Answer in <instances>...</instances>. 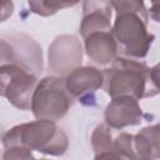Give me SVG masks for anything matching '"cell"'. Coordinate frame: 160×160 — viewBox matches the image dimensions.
<instances>
[{"label":"cell","mask_w":160,"mask_h":160,"mask_svg":"<svg viewBox=\"0 0 160 160\" xmlns=\"http://www.w3.org/2000/svg\"><path fill=\"white\" fill-rule=\"evenodd\" d=\"M102 76V88L111 99L130 96L140 100L159 94L158 65L149 68L144 61L118 56Z\"/></svg>","instance_id":"cell-2"},{"label":"cell","mask_w":160,"mask_h":160,"mask_svg":"<svg viewBox=\"0 0 160 160\" xmlns=\"http://www.w3.org/2000/svg\"><path fill=\"white\" fill-rule=\"evenodd\" d=\"M2 160H38L32 156L31 151L22 146H9L5 148Z\"/></svg>","instance_id":"cell-13"},{"label":"cell","mask_w":160,"mask_h":160,"mask_svg":"<svg viewBox=\"0 0 160 160\" xmlns=\"http://www.w3.org/2000/svg\"><path fill=\"white\" fill-rule=\"evenodd\" d=\"M72 100L65 88L64 79L50 75L36 84L31 96L30 110L36 120L56 122L68 114L72 106Z\"/></svg>","instance_id":"cell-4"},{"label":"cell","mask_w":160,"mask_h":160,"mask_svg":"<svg viewBox=\"0 0 160 160\" xmlns=\"http://www.w3.org/2000/svg\"><path fill=\"white\" fill-rule=\"evenodd\" d=\"M82 46L75 35L62 34L49 46L48 66L52 76H66L81 65Z\"/></svg>","instance_id":"cell-6"},{"label":"cell","mask_w":160,"mask_h":160,"mask_svg":"<svg viewBox=\"0 0 160 160\" xmlns=\"http://www.w3.org/2000/svg\"><path fill=\"white\" fill-rule=\"evenodd\" d=\"M88 58L98 65H108L118 58V44L111 31H96L84 38Z\"/></svg>","instance_id":"cell-10"},{"label":"cell","mask_w":160,"mask_h":160,"mask_svg":"<svg viewBox=\"0 0 160 160\" xmlns=\"http://www.w3.org/2000/svg\"><path fill=\"white\" fill-rule=\"evenodd\" d=\"M94 160H126V159L120 156L115 150H105L96 152Z\"/></svg>","instance_id":"cell-15"},{"label":"cell","mask_w":160,"mask_h":160,"mask_svg":"<svg viewBox=\"0 0 160 160\" xmlns=\"http://www.w3.org/2000/svg\"><path fill=\"white\" fill-rule=\"evenodd\" d=\"M38 84L35 74L16 62L0 64V96L20 110H30L31 96Z\"/></svg>","instance_id":"cell-5"},{"label":"cell","mask_w":160,"mask_h":160,"mask_svg":"<svg viewBox=\"0 0 160 160\" xmlns=\"http://www.w3.org/2000/svg\"><path fill=\"white\" fill-rule=\"evenodd\" d=\"M76 4H78V1L70 2V1H42V0H40V1H29L28 2L30 10L34 14H38L40 16L54 15L59 10L65 9V8H71Z\"/></svg>","instance_id":"cell-12"},{"label":"cell","mask_w":160,"mask_h":160,"mask_svg":"<svg viewBox=\"0 0 160 160\" xmlns=\"http://www.w3.org/2000/svg\"><path fill=\"white\" fill-rule=\"evenodd\" d=\"M111 12L110 1H85L79 30L82 39L91 32L111 31Z\"/></svg>","instance_id":"cell-9"},{"label":"cell","mask_w":160,"mask_h":160,"mask_svg":"<svg viewBox=\"0 0 160 160\" xmlns=\"http://www.w3.org/2000/svg\"><path fill=\"white\" fill-rule=\"evenodd\" d=\"M14 11V4L11 1H0V22L8 20Z\"/></svg>","instance_id":"cell-14"},{"label":"cell","mask_w":160,"mask_h":160,"mask_svg":"<svg viewBox=\"0 0 160 160\" xmlns=\"http://www.w3.org/2000/svg\"><path fill=\"white\" fill-rule=\"evenodd\" d=\"M65 88L72 99L92 100L94 94L104 85L102 71L94 66H79L68 74L64 79Z\"/></svg>","instance_id":"cell-7"},{"label":"cell","mask_w":160,"mask_h":160,"mask_svg":"<svg viewBox=\"0 0 160 160\" xmlns=\"http://www.w3.org/2000/svg\"><path fill=\"white\" fill-rule=\"evenodd\" d=\"M40 160H48V159H40Z\"/></svg>","instance_id":"cell-16"},{"label":"cell","mask_w":160,"mask_h":160,"mask_svg":"<svg viewBox=\"0 0 160 160\" xmlns=\"http://www.w3.org/2000/svg\"><path fill=\"white\" fill-rule=\"evenodd\" d=\"M115 10L111 34L124 58L142 59L148 55L155 35L148 31L149 12L142 1H110Z\"/></svg>","instance_id":"cell-1"},{"label":"cell","mask_w":160,"mask_h":160,"mask_svg":"<svg viewBox=\"0 0 160 160\" xmlns=\"http://www.w3.org/2000/svg\"><path fill=\"white\" fill-rule=\"evenodd\" d=\"M159 125L154 124L142 128L132 135L134 160H158L159 159Z\"/></svg>","instance_id":"cell-11"},{"label":"cell","mask_w":160,"mask_h":160,"mask_svg":"<svg viewBox=\"0 0 160 160\" xmlns=\"http://www.w3.org/2000/svg\"><path fill=\"white\" fill-rule=\"evenodd\" d=\"M105 124L112 130H121L128 126L139 125L144 119V112L139 101L130 96L111 99L104 111Z\"/></svg>","instance_id":"cell-8"},{"label":"cell","mask_w":160,"mask_h":160,"mask_svg":"<svg viewBox=\"0 0 160 160\" xmlns=\"http://www.w3.org/2000/svg\"><path fill=\"white\" fill-rule=\"evenodd\" d=\"M4 149L9 146H22L30 151L35 150L45 155L61 156L69 148L68 135L55 122L35 120L19 124L2 136Z\"/></svg>","instance_id":"cell-3"}]
</instances>
